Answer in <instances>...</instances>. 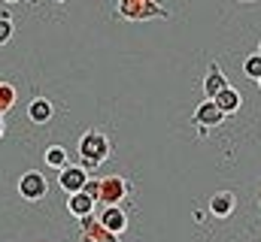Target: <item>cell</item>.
<instances>
[{
	"label": "cell",
	"mask_w": 261,
	"mask_h": 242,
	"mask_svg": "<svg viewBox=\"0 0 261 242\" xmlns=\"http://www.w3.org/2000/svg\"><path fill=\"white\" fill-rule=\"evenodd\" d=\"M110 158V139L100 130H88L79 139V167L82 170H100Z\"/></svg>",
	"instance_id": "cell-1"
},
{
	"label": "cell",
	"mask_w": 261,
	"mask_h": 242,
	"mask_svg": "<svg viewBox=\"0 0 261 242\" xmlns=\"http://www.w3.org/2000/svg\"><path fill=\"white\" fill-rule=\"evenodd\" d=\"M119 15L130 21H146V18H167L170 12L158 6V0H119Z\"/></svg>",
	"instance_id": "cell-2"
},
{
	"label": "cell",
	"mask_w": 261,
	"mask_h": 242,
	"mask_svg": "<svg viewBox=\"0 0 261 242\" xmlns=\"http://www.w3.org/2000/svg\"><path fill=\"white\" fill-rule=\"evenodd\" d=\"M128 194H130V185L122 176H107V179H100V197H97V203L119 206Z\"/></svg>",
	"instance_id": "cell-3"
},
{
	"label": "cell",
	"mask_w": 261,
	"mask_h": 242,
	"mask_svg": "<svg viewBox=\"0 0 261 242\" xmlns=\"http://www.w3.org/2000/svg\"><path fill=\"white\" fill-rule=\"evenodd\" d=\"M58 185L67 194H79L88 185V170H82L79 164H67V167L58 170Z\"/></svg>",
	"instance_id": "cell-4"
},
{
	"label": "cell",
	"mask_w": 261,
	"mask_h": 242,
	"mask_svg": "<svg viewBox=\"0 0 261 242\" xmlns=\"http://www.w3.org/2000/svg\"><path fill=\"white\" fill-rule=\"evenodd\" d=\"M18 194L24 197V200H43L46 194H49V182L43 173H24L21 179H18Z\"/></svg>",
	"instance_id": "cell-5"
},
{
	"label": "cell",
	"mask_w": 261,
	"mask_h": 242,
	"mask_svg": "<svg viewBox=\"0 0 261 242\" xmlns=\"http://www.w3.org/2000/svg\"><path fill=\"white\" fill-rule=\"evenodd\" d=\"M97 221H100L110 233H116V236H122V233L128 230V215H125L122 206H103L100 215H97Z\"/></svg>",
	"instance_id": "cell-6"
},
{
	"label": "cell",
	"mask_w": 261,
	"mask_h": 242,
	"mask_svg": "<svg viewBox=\"0 0 261 242\" xmlns=\"http://www.w3.org/2000/svg\"><path fill=\"white\" fill-rule=\"evenodd\" d=\"M94 206H97V200L91 197V194H85V191H79V194H70V200H67V212L73 215V218H88V215H94Z\"/></svg>",
	"instance_id": "cell-7"
},
{
	"label": "cell",
	"mask_w": 261,
	"mask_h": 242,
	"mask_svg": "<svg viewBox=\"0 0 261 242\" xmlns=\"http://www.w3.org/2000/svg\"><path fill=\"white\" fill-rule=\"evenodd\" d=\"M222 88H228V79H225L222 67L213 60V64H210V73H206V79H203V97H206V100H213Z\"/></svg>",
	"instance_id": "cell-8"
},
{
	"label": "cell",
	"mask_w": 261,
	"mask_h": 242,
	"mask_svg": "<svg viewBox=\"0 0 261 242\" xmlns=\"http://www.w3.org/2000/svg\"><path fill=\"white\" fill-rule=\"evenodd\" d=\"M234 206H237V200L231 191H216L210 197V215H216V218H228L234 212Z\"/></svg>",
	"instance_id": "cell-9"
},
{
	"label": "cell",
	"mask_w": 261,
	"mask_h": 242,
	"mask_svg": "<svg viewBox=\"0 0 261 242\" xmlns=\"http://www.w3.org/2000/svg\"><path fill=\"white\" fill-rule=\"evenodd\" d=\"M222 118H225V112L213 100H206V97H203V103L195 109V124H203V127H216V124H222Z\"/></svg>",
	"instance_id": "cell-10"
},
{
	"label": "cell",
	"mask_w": 261,
	"mask_h": 242,
	"mask_svg": "<svg viewBox=\"0 0 261 242\" xmlns=\"http://www.w3.org/2000/svg\"><path fill=\"white\" fill-rule=\"evenodd\" d=\"M213 103H216L225 115H234V112L240 109V103H243V100H240V91H237L234 85H228V88H222V91L213 97Z\"/></svg>",
	"instance_id": "cell-11"
},
{
	"label": "cell",
	"mask_w": 261,
	"mask_h": 242,
	"mask_svg": "<svg viewBox=\"0 0 261 242\" xmlns=\"http://www.w3.org/2000/svg\"><path fill=\"white\" fill-rule=\"evenodd\" d=\"M82 233H85V236H91L94 242H119V236H116V233H110V230L94 218V215L82 218Z\"/></svg>",
	"instance_id": "cell-12"
},
{
	"label": "cell",
	"mask_w": 261,
	"mask_h": 242,
	"mask_svg": "<svg viewBox=\"0 0 261 242\" xmlns=\"http://www.w3.org/2000/svg\"><path fill=\"white\" fill-rule=\"evenodd\" d=\"M52 103L46 100V97H34L31 100V106H28V118L34 121V124H46V121H52Z\"/></svg>",
	"instance_id": "cell-13"
},
{
	"label": "cell",
	"mask_w": 261,
	"mask_h": 242,
	"mask_svg": "<svg viewBox=\"0 0 261 242\" xmlns=\"http://www.w3.org/2000/svg\"><path fill=\"white\" fill-rule=\"evenodd\" d=\"M15 106V88L9 82H0V115H6Z\"/></svg>",
	"instance_id": "cell-14"
},
{
	"label": "cell",
	"mask_w": 261,
	"mask_h": 242,
	"mask_svg": "<svg viewBox=\"0 0 261 242\" xmlns=\"http://www.w3.org/2000/svg\"><path fill=\"white\" fill-rule=\"evenodd\" d=\"M46 164L55 167V170L67 167V152L61 148V145H49V148H46Z\"/></svg>",
	"instance_id": "cell-15"
},
{
	"label": "cell",
	"mask_w": 261,
	"mask_h": 242,
	"mask_svg": "<svg viewBox=\"0 0 261 242\" xmlns=\"http://www.w3.org/2000/svg\"><path fill=\"white\" fill-rule=\"evenodd\" d=\"M12 31H15L12 15H9L6 9H0V46H6V43L12 40Z\"/></svg>",
	"instance_id": "cell-16"
},
{
	"label": "cell",
	"mask_w": 261,
	"mask_h": 242,
	"mask_svg": "<svg viewBox=\"0 0 261 242\" xmlns=\"http://www.w3.org/2000/svg\"><path fill=\"white\" fill-rule=\"evenodd\" d=\"M243 73H246L249 79H255V82L261 79V55H258V52H255V55H249V58L243 60Z\"/></svg>",
	"instance_id": "cell-17"
},
{
	"label": "cell",
	"mask_w": 261,
	"mask_h": 242,
	"mask_svg": "<svg viewBox=\"0 0 261 242\" xmlns=\"http://www.w3.org/2000/svg\"><path fill=\"white\" fill-rule=\"evenodd\" d=\"M82 191H85V194H91V197L97 200V197H100V182H88V185H85Z\"/></svg>",
	"instance_id": "cell-18"
},
{
	"label": "cell",
	"mask_w": 261,
	"mask_h": 242,
	"mask_svg": "<svg viewBox=\"0 0 261 242\" xmlns=\"http://www.w3.org/2000/svg\"><path fill=\"white\" fill-rule=\"evenodd\" d=\"M0 136H3V115H0Z\"/></svg>",
	"instance_id": "cell-19"
},
{
	"label": "cell",
	"mask_w": 261,
	"mask_h": 242,
	"mask_svg": "<svg viewBox=\"0 0 261 242\" xmlns=\"http://www.w3.org/2000/svg\"><path fill=\"white\" fill-rule=\"evenodd\" d=\"M258 55H261V43H258Z\"/></svg>",
	"instance_id": "cell-20"
},
{
	"label": "cell",
	"mask_w": 261,
	"mask_h": 242,
	"mask_svg": "<svg viewBox=\"0 0 261 242\" xmlns=\"http://www.w3.org/2000/svg\"><path fill=\"white\" fill-rule=\"evenodd\" d=\"M6 3H15V0H6Z\"/></svg>",
	"instance_id": "cell-21"
},
{
	"label": "cell",
	"mask_w": 261,
	"mask_h": 242,
	"mask_svg": "<svg viewBox=\"0 0 261 242\" xmlns=\"http://www.w3.org/2000/svg\"><path fill=\"white\" fill-rule=\"evenodd\" d=\"M258 88H261V79H258Z\"/></svg>",
	"instance_id": "cell-22"
},
{
	"label": "cell",
	"mask_w": 261,
	"mask_h": 242,
	"mask_svg": "<svg viewBox=\"0 0 261 242\" xmlns=\"http://www.w3.org/2000/svg\"><path fill=\"white\" fill-rule=\"evenodd\" d=\"M58 3H61V0H58Z\"/></svg>",
	"instance_id": "cell-23"
}]
</instances>
